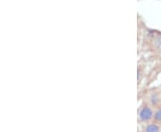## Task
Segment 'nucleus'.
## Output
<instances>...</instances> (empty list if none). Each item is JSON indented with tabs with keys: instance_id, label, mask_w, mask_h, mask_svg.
<instances>
[{
	"instance_id": "f257e3e1",
	"label": "nucleus",
	"mask_w": 161,
	"mask_h": 132,
	"mask_svg": "<svg viewBox=\"0 0 161 132\" xmlns=\"http://www.w3.org/2000/svg\"><path fill=\"white\" fill-rule=\"evenodd\" d=\"M152 115H153L152 111L148 107H145L142 110V112L140 114V119L142 121H148L152 118Z\"/></svg>"
},
{
	"instance_id": "f03ea898",
	"label": "nucleus",
	"mask_w": 161,
	"mask_h": 132,
	"mask_svg": "<svg viewBox=\"0 0 161 132\" xmlns=\"http://www.w3.org/2000/svg\"><path fill=\"white\" fill-rule=\"evenodd\" d=\"M159 130V128L158 126H156L154 124H151V125H149V126L147 127V129H146V131L148 132H156V131H158Z\"/></svg>"
},
{
	"instance_id": "7ed1b4c3",
	"label": "nucleus",
	"mask_w": 161,
	"mask_h": 132,
	"mask_svg": "<svg viewBox=\"0 0 161 132\" xmlns=\"http://www.w3.org/2000/svg\"><path fill=\"white\" fill-rule=\"evenodd\" d=\"M155 120L158 121H161V109L158 110L155 114Z\"/></svg>"
},
{
	"instance_id": "20e7f679",
	"label": "nucleus",
	"mask_w": 161,
	"mask_h": 132,
	"mask_svg": "<svg viewBox=\"0 0 161 132\" xmlns=\"http://www.w3.org/2000/svg\"><path fill=\"white\" fill-rule=\"evenodd\" d=\"M157 45L161 47V38H158V40H157Z\"/></svg>"
}]
</instances>
